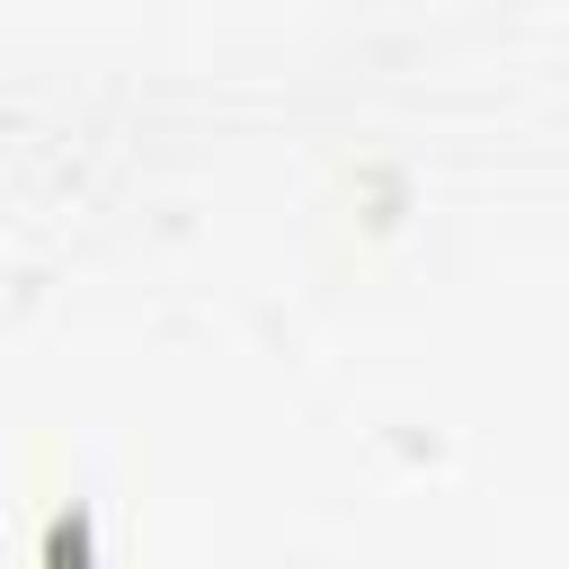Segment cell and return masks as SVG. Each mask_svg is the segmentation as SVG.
<instances>
[{"label": "cell", "mask_w": 569, "mask_h": 569, "mask_svg": "<svg viewBox=\"0 0 569 569\" xmlns=\"http://www.w3.org/2000/svg\"><path fill=\"white\" fill-rule=\"evenodd\" d=\"M44 569H98V560H89V516H80V507L53 516V533H44Z\"/></svg>", "instance_id": "6da1fadb"}]
</instances>
